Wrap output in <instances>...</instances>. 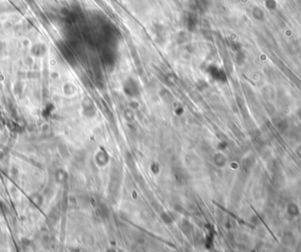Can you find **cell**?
I'll return each mask as SVG.
<instances>
[{"mask_svg": "<svg viewBox=\"0 0 301 252\" xmlns=\"http://www.w3.org/2000/svg\"><path fill=\"white\" fill-rule=\"evenodd\" d=\"M31 52L35 56H42L46 52V47L43 44H35V46H33V48H32Z\"/></svg>", "mask_w": 301, "mask_h": 252, "instance_id": "1", "label": "cell"}, {"mask_svg": "<svg viewBox=\"0 0 301 252\" xmlns=\"http://www.w3.org/2000/svg\"><path fill=\"white\" fill-rule=\"evenodd\" d=\"M196 18L194 15L189 16V19H188V25H189V28H190V27H192V28H195V26H196Z\"/></svg>", "mask_w": 301, "mask_h": 252, "instance_id": "2", "label": "cell"}]
</instances>
